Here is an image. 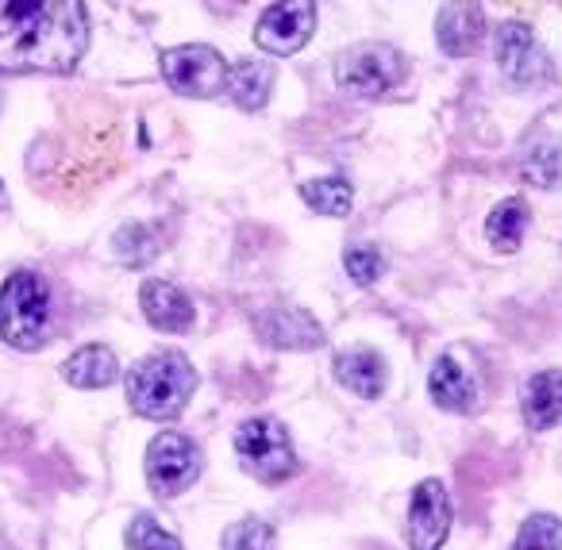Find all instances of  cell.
Returning a JSON list of instances; mask_svg holds the SVG:
<instances>
[{
  "mask_svg": "<svg viewBox=\"0 0 562 550\" xmlns=\"http://www.w3.org/2000/svg\"><path fill=\"white\" fill-rule=\"evenodd\" d=\"M89 47L78 0H0V70L70 74Z\"/></svg>",
  "mask_w": 562,
  "mask_h": 550,
  "instance_id": "1",
  "label": "cell"
},
{
  "mask_svg": "<svg viewBox=\"0 0 562 550\" xmlns=\"http://www.w3.org/2000/svg\"><path fill=\"white\" fill-rule=\"evenodd\" d=\"M196 389V370L173 350H158L127 373V401L147 419H173Z\"/></svg>",
  "mask_w": 562,
  "mask_h": 550,
  "instance_id": "2",
  "label": "cell"
},
{
  "mask_svg": "<svg viewBox=\"0 0 562 550\" xmlns=\"http://www.w3.org/2000/svg\"><path fill=\"white\" fill-rule=\"evenodd\" d=\"M50 293L47 281L32 270H20L0 289V339L16 350H35L47 343Z\"/></svg>",
  "mask_w": 562,
  "mask_h": 550,
  "instance_id": "3",
  "label": "cell"
},
{
  "mask_svg": "<svg viewBox=\"0 0 562 550\" xmlns=\"http://www.w3.org/2000/svg\"><path fill=\"white\" fill-rule=\"evenodd\" d=\"M235 454L250 478L278 485V481L297 473V454H293L290 431L278 419H247L235 431Z\"/></svg>",
  "mask_w": 562,
  "mask_h": 550,
  "instance_id": "4",
  "label": "cell"
},
{
  "mask_svg": "<svg viewBox=\"0 0 562 550\" xmlns=\"http://www.w3.org/2000/svg\"><path fill=\"white\" fill-rule=\"evenodd\" d=\"M405 78V58L390 43H362L336 63V81L351 97H382Z\"/></svg>",
  "mask_w": 562,
  "mask_h": 550,
  "instance_id": "5",
  "label": "cell"
},
{
  "mask_svg": "<svg viewBox=\"0 0 562 550\" xmlns=\"http://www.w3.org/2000/svg\"><path fill=\"white\" fill-rule=\"evenodd\" d=\"M196 478H201V450L193 439L178 431H162L147 447V481L158 496L186 493Z\"/></svg>",
  "mask_w": 562,
  "mask_h": 550,
  "instance_id": "6",
  "label": "cell"
},
{
  "mask_svg": "<svg viewBox=\"0 0 562 550\" xmlns=\"http://www.w3.org/2000/svg\"><path fill=\"white\" fill-rule=\"evenodd\" d=\"M162 78L181 97H216L227 89V63L212 47H173L162 55Z\"/></svg>",
  "mask_w": 562,
  "mask_h": 550,
  "instance_id": "7",
  "label": "cell"
},
{
  "mask_svg": "<svg viewBox=\"0 0 562 550\" xmlns=\"http://www.w3.org/2000/svg\"><path fill=\"white\" fill-rule=\"evenodd\" d=\"M316 27V4L308 0H285V4H270L262 12L255 27V43L266 50V55H297L308 40H313Z\"/></svg>",
  "mask_w": 562,
  "mask_h": 550,
  "instance_id": "8",
  "label": "cell"
},
{
  "mask_svg": "<svg viewBox=\"0 0 562 550\" xmlns=\"http://www.w3.org/2000/svg\"><path fill=\"white\" fill-rule=\"evenodd\" d=\"M497 66L505 70L508 81L516 86H543L551 81V58L536 43V35L524 24H505L497 27Z\"/></svg>",
  "mask_w": 562,
  "mask_h": 550,
  "instance_id": "9",
  "label": "cell"
},
{
  "mask_svg": "<svg viewBox=\"0 0 562 550\" xmlns=\"http://www.w3.org/2000/svg\"><path fill=\"white\" fill-rule=\"evenodd\" d=\"M451 531V496L439 481H420L408 504V542L413 550H439Z\"/></svg>",
  "mask_w": 562,
  "mask_h": 550,
  "instance_id": "10",
  "label": "cell"
},
{
  "mask_svg": "<svg viewBox=\"0 0 562 550\" xmlns=\"http://www.w3.org/2000/svg\"><path fill=\"white\" fill-rule=\"evenodd\" d=\"M258 332L266 343L285 350H316L324 343V332L305 308H270L258 316Z\"/></svg>",
  "mask_w": 562,
  "mask_h": 550,
  "instance_id": "11",
  "label": "cell"
},
{
  "mask_svg": "<svg viewBox=\"0 0 562 550\" xmlns=\"http://www.w3.org/2000/svg\"><path fill=\"white\" fill-rule=\"evenodd\" d=\"M139 304L147 324L158 327V332H189L193 327V304L170 281H143Z\"/></svg>",
  "mask_w": 562,
  "mask_h": 550,
  "instance_id": "12",
  "label": "cell"
},
{
  "mask_svg": "<svg viewBox=\"0 0 562 550\" xmlns=\"http://www.w3.org/2000/svg\"><path fill=\"white\" fill-rule=\"evenodd\" d=\"M485 32V12L477 4H443L436 16V40L443 55L462 58L467 50L477 47Z\"/></svg>",
  "mask_w": 562,
  "mask_h": 550,
  "instance_id": "13",
  "label": "cell"
},
{
  "mask_svg": "<svg viewBox=\"0 0 562 550\" xmlns=\"http://www.w3.org/2000/svg\"><path fill=\"white\" fill-rule=\"evenodd\" d=\"M428 389L431 401L447 412H474L477 408V385L467 370H462L454 358H436L428 373Z\"/></svg>",
  "mask_w": 562,
  "mask_h": 550,
  "instance_id": "14",
  "label": "cell"
},
{
  "mask_svg": "<svg viewBox=\"0 0 562 550\" xmlns=\"http://www.w3.org/2000/svg\"><path fill=\"white\" fill-rule=\"evenodd\" d=\"M524 419L536 431H547L562 419V370H543L524 385Z\"/></svg>",
  "mask_w": 562,
  "mask_h": 550,
  "instance_id": "15",
  "label": "cell"
},
{
  "mask_svg": "<svg viewBox=\"0 0 562 550\" xmlns=\"http://www.w3.org/2000/svg\"><path fill=\"white\" fill-rule=\"evenodd\" d=\"M273 89V66L262 58H243V63L227 66V93L243 112H258L270 101Z\"/></svg>",
  "mask_w": 562,
  "mask_h": 550,
  "instance_id": "16",
  "label": "cell"
},
{
  "mask_svg": "<svg viewBox=\"0 0 562 550\" xmlns=\"http://www.w3.org/2000/svg\"><path fill=\"white\" fill-rule=\"evenodd\" d=\"M336 378L355 396H382L385 393V362L374 350H347L336 358Z\"/></svg>",
  "mask_w": 562,
  "mask_h": 550,
  "instance_id": "17",
  "label": "cell"
},
{
  "mask_svg": "<svg viewBox=\"0 0 562 550\" xmlns=\"http://www.w3.org/2000/svg\"><path fill=\"white\" fill-rule=\"evenodd\" d=\"M120 378V362L109 347H81L66 362V381L74 389H109Z\"/></svg>",
  "mask_w": 562,
  "mask_h": 550,
  "instance_id": "18",
  "label": "cell"
},
{
  "mask_svg": "<svg viewBox=\"0 0 562 550\" xmlns=\"http://www.w3.org/2000/svg\"><path fill=\"white\" fill-rule=\"evenodd\" d=\"M524 227H528V204H524L520 197L501 201L497 209L490 212V220H485V235H490V243L501 255H513V250L520 247Z\"/></svg>",
  "mask_w": 562,
  "mask_h": 550,
  "instance_id": "19",
  "label": "cell"
},
{
  "mask_svg": "<svg viewBox=\"0 0 562 550\" xmlns=\"http://www.w3.org/2000/svg\"><path fill=\"white\" fill-rule=\"evenodd\" d=\"M301 197H305L321 216H331V220H347L351 216V204H355V193L344 178L305 181V186H301Z\"/></svg>",
  "mask_w": 562,
  "mask_h": 550,
  "instance_id": "20",
  "label": "cell"
},
{
  "mask_svg": "<svg viewBox=\"0 0 562 550\" xmlns=\"http://www.w3.org/2000/svg\"><path fill=\"white\" fill-rule=\"evenodd\" d=\"M520 173L536 189H562V139H547L539 147H531Z\"/></svg>",
  "mask_w": 562,
  "mask_h": 550,
  "instance_id": "21",
  "label": "cell"
},
{
  "mask_svg": "<svg viewBox=\"0 0 562 550\" xmlns=\"http://www.w3.org/2000/svg\"><path fill=\"white\" fill-rule=\"evenodd\" d=\"M516 550H562V519L547 512L528 516L516 535Z\"/></svg>",
  "mask_w": 562,
  "mask_h": 550,
  "instance_id": "22",
  "label": "cell"
},
{
  "mask_svg": "<svg viewBox=\"0 0 562 550\" xmlns=\"http://www.w3.org/2000/svg\"><path fill=\"white\" fill-rule=\"evenodd\" d=\"M224 550H273V527L266 519H239L224 531Z\"/></svg>",
  "mask_w": 562,
  "mask_h": 550,
  "instance_id": "23",
  "label": "cell"
},
{
  "mask_svg": "<svg viewBox=\"0 0 562 550\" xmlns=\"http://www.w3.org/2000/svg\"><path fill=\"white\" fill-rule=\"evenodd\" d=\"M127 547L132 550H181V542H178V535L158 527V519L135 516L132 527H127Z\"/></svg>",
  "mask_w": 562,
  "mask_h": 550,
  "instance_id": "24",
  "label": "cell"
},
{
  "mask_svg": "<svg viewBox=\"0 0 562 550\" xmlns=\"http://www.w3.org/2000/svg\"><path fill=\"white\" fill-rule=\"evenodd\" d=\"M155 250H158V243L150 239L147 227L127 224V227H120V232H116V255L124 258L127 266H143V262H150V258H155Z\"/></svg>",
  "mask_w": 562,
  "mask_h": 550,
  "instance_id": "25",
  "label": "cell"
},
{
  "mask_svg": "<svg viewBox=\"0 0 562 550\" xmlns=\"http://www.w3.org/2000/svg\"><path fill=\"white\" fill-rule=\"evenodd\" d=\"M344 266H347V273L359 281V285H374V281L382 278V270H385V258L378 255L374 247H347Z\"/></svg>",
  "mask_w": 562,
  "mask_h": 550,
  "instance_id": "26",
  "label": "cell"
},
{
  "mask_svg": "<svg viewBox=\"0 0 562 550\" xmlns=\"http://www.w3.org/2000/svg\"><path fill=\"white\" fill-rule=\"evenodd\" d=\"M0 204H4V181H0Z\"/></svg>",
  "mask_w": 562,
  "mask_h": 550,
  "instance_id": "27",
  "label": "cell"
}]
</instances>
